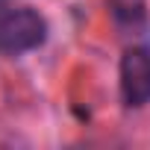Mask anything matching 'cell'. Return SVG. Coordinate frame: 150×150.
I'll use <instances>...</instances> for the list:
<instances>
[{"mask_svg": "<svg viewBox=\"0 0 150 150\" xmlns=\"http://www.w3.org/2000/svg\"><path fill=\"white\" fill-rule=\"evenodd\" d=\"M47 41V21L41 12L30 6L6 9V15L0 18V53L21 56Z\"/></svg>", "mask_w": 150, "mask_h": 150, "instance_id": "obj_1", "label": "cell"}, {"mask_svg": "<svg viewBox=\"0 0 150 150\" xmlns=\"http://www.w3.org/2000/svg\"><path fill=\"white\" fill-rule=\"evenodd\" d=\"M118 83H121L124 106H144V103H150V50L147 47L124 50L121 68H118Z\"/></svg>", "mask_w": 150, "mask_h": 150, "instance_id": "obj_2", "label": "cell"}, {"mask_svg": "<svg viewBox=\"0 0 150 150\" xmlns=\"http://www.w3.org/2000/svg\"><path fill=\"white\" fill-rule=\"evenodd\" d=\"M109 12L115 18V24L127 33H135L147 24V15H144V3L141 0H112L109 3Z\"/></svg>", "mask_w": 150, "mask_h": 150, "instance_id": "obj_3", "label": "cell"}, {"mask_svg": "<svg viewBox=\"0 0 150 150\" xmlns=\"http://www.w3.org/2000/svg\"><path fill=\"white\" fill-rule=\"evenodd\" d=\"M6 15V0H0V18Z\"/></svg>", "mask_w": 150, "mask_h": 150, "instance_id": "obj_4", "label": "cell"}]
</instances>
